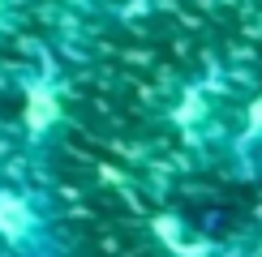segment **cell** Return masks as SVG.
Wrapping results in <instances>:
<instances>
[{
    "mask_svg": "<svg viewBox=\"0 0 262 257\" xmlns=\"http://www.w3.org/2000/svg\"><path fill=\"white\" fill-rule=\"evenodd\" d=\"M64 5H73V9H91L95 0H64Z\"/></svg>",
    "mask_w": 262,
    "mask_h": 257,
    "instance_id": "obj_5",
    "label": "cell"
},
{
    "mask_svg": "<svg viewBox=\"0 0 262 257\" xmlns=\"http://www.w3.org/2000/svg\"><path fill=\"white\" fill-rule=\"evenodd\" d=\"M262 142V94L254 99V107H249V116H245V133H241V150L245 146H258Z\"/></svg>",
    "mask_w": 262,
    "mask_h": 257,
    "instance_id": "obj_3",
    "label": "cell"
},
{
    "mask_svg": "<svg viewBox=\"0 0 262 257\" xmlns=\"http://www.w3.org/2000/svg\"><path fill=\"white\" fill-rule=\"evenodd\" d=\"M0 249L13 257H52L56 227L48 201L35 189L0 185Z\"/></svg>",
    "mask_w": 262,
    "mask_h": 257,
    "instance_id": "obj_1",
    "label": "cell"
},
{
    "mask_svg": "<svg viewBox=\"0 0 262 257\" xmlns=\"http://www.w3.org/2000/svg\"><path fill=\"white\" fill-rule=\"evenodd\" d=\"M60 86L48 78V73H39V78L26 82V94H21V128H26V142L30 146H43L52 133L60 128Z\"/></svg>",
    "mask_w": 262,
    "mask_h": 257,
    "instance_id": "obj_2",
    "label": "cell"
},
{
    "mask_svg": "<svg viewBox=\"0 0 262 257\" xmlns=\"http://www.w3.org/2000/svg\"><path fill=\"white\" fill-rule=\"evenodd\" d=\"M9 17H13V5H9V0H0V30L9 26Z\"/></svg>",
    "mask_w": 262,
    "mask_h": 257,
    "instance_id": "obj_4",
    "label": "cell"
}]
</instances>
